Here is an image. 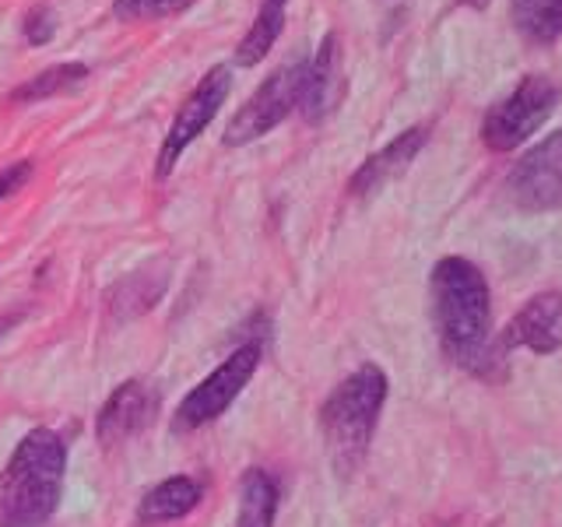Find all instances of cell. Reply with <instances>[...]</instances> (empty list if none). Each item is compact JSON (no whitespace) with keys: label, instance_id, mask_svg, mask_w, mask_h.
<instances>
[{"label":"cell","instance_id":"7c38bea8","mask_svg":"<svg viewBox=\"0 0 562 527\" xmlns=\"http://www.w3.org/2000/svg\"><path fill=\"white\" fill-rule=\"evenodd\" d=\"M426 141H429V127H408L404 134H397L391 145L380 148L376 155H369L366 162L356 169V176L348 180V193L366 198V193L386 187V183L394 180V176H401L404 169L415 162V155L426 148Z\"/></svg>","mask_w":562,"mask_h":527},{"label":"cell","instance_id":"9c48e42d","mask_svg":"<svg viewBox=\"0 0 562 527\" xmlns=\"http://www.w3.org/2000/svg\"><path fill=\"white\" fill-rule=\"evenodd\" d=\"M155 415H158V394L145 380L120 383L99 412V422H95L99 444H105V447L127 444V439L140 436L151 426Z\"/></svg>","mask_w":562,"mask_h":527},{"label":"cell","instance_id":"4fadbf2b","mask_svg":"<svg viewBox=\"0 0 562 527\" xmlns=\"http://www.w3.org/2000/svg\"><path fill=\"white\" fill-rule=\"evenodd\" d=\"M201 496H204V485L198 479H190V474H176V479L158 482L155 489H148L145 496H140L137 520L145 527L180 520L201 503Z\"/></svg>","mask_w":562,"mask_h":527},{"label":"cell","instance_id":"7a4b0ae2","mask_svg":"<svg viewBox=\"0 0 562 527\" xmlns=\"http://www.w3.org/2000/svg\"><path fill=\"white\" fill-rule=\"evenodd\" d=\"M67 447L53 429H32L0 471V527H46L64 492Z\"/></svg>","mask_w":562,"mask_h":527},{"label":"cell","instance_id":"ac0fdd59","mask_svg":"<svg viewBox=\"0 0 562 527\" xmlns=\"http://www.w3.org/2000/svg\"><path fill=\"white\" fill-rule=\"evenodd\" d=\"M190 4L193 0H113V14L120 22H145V18H166Z\"/></svg>","mask_w":562,"mask_h":527},{"label":"cell","instance_id":"2e32d148","mask_svg":"<svg viewBox=\"0 0 562 527\" xmlns=\"http://www.w3.org/2000/svg\"><path fill=\"white\" fill-rule=\"evenodd\" d=\"M514 25L527 43L552 46L562 35V0H509Z\"/></svg>","mask_w":562,"mask_h":527},{"label":"cell","instance_id":"e0dca14e","mask_svg":"<svg viewBox=\"0 0 562 527\" xmlns=\"http://www.w3.org/2000/svg\"><path fill=\"white\" fill-rule=\"evenodd\" d=\"M88 78V67L85 64H53L46 70H40L35 78H29L25 85H18L11 92V102H40L49 96H60L78 88Z\"/></svg>","mask_w":562,"mask_h":527},{"label":"cell","instance_id":"6da1fadb","mask_svg":"<svg viewBox=\"0 0 562 527\" xmlns=\"http://www.w3.org/2000/svg\"><path fill=\"white\" fill-rule=\"evenodd\" d=\"M432 321L443 356L468 373H482L492 359V295L479 264H471L468 257H443L436 264Z\"/></svg>","mask_w":562,"mask_h":527},{"label":"cell","instance_id":"30bf717a","mask_svg":"<svg viewBox=\"0 0 562 527\" xmlns=\"http://www.w3.org/2000/svg\"><path fill=\"white\" fill-rule=\"evenodd\" d=\"M503 348H527L538 356H552L562 348V289L538 292L506 324Z\"/></svg>","mask_w":562,"mask_h":527},{"label":"cell","instance_id":"5b68a950","mask_svg":"<svg viewBox=\"0 0 562 527\" xmlns=\"http://www.w3.org/2000/svg\"><path fill=\"white\" fill-rule=\"evenodd\" d=\"M257 366H260V345L257 341L239 345L215 373H207L180 401V408L172 415V433H193V429L207 426V422H215L228 404L246 391V383L254 380Z\"/></svg>","mask_w":562,"mask_h":527},{"label":"cell","instance_id":"3957f363","mask_svg":"<svg viewBox=\"0 0 562 527\" xmlns=\"http://www.w3.org/2000/svg\"><path fill=\"white\" fill-rule=\"evenodd\" d=\"M386 401V373L380 366L366 362L348 373L327 401L321 404V433L330 453V464L341 474L359 471L373 444L376 422Z\"/></svg>","mask_w":562,"mask_h":527},{"label":"cell","instance_id":"9a60e30c","mask_svg":"<svg viewBox=\"0 0 562 527\" xmlns=\"http://www.w3.org/2000/svg\"><path fill=\"white\" fill-rule=\"evenodd\" d=\"M285 4H289V0H260V11L254 18L250 32H246L243 43L236 46V64L239 67H254L271 53L281 29H285Z\"/></svg>","mask_w":562,"mask_h":527},{"label":"cell","instance_id":"ffe728a7","mask_svg":"<svg viewBox=\"0 0 562 527\" xmlns=\"http://www.w3.org/2000/svg\"><path fill=\"white\" fill-rule=\"evenodd\" d=\"M29 176H32V166L29 162H14L8 169H0V201L11 198V193L18 187H25L29 183Z\"/></svg>","mask_w":562,"mask_h":527},{"label":"cell","instance_id":"44dd1931","mask_svg":"<svg viewBox=\"0 0 562 527\" xmlns=\"http://www.w3.org/2000/svg\"><path fill=\"white\" fill-rule=\"evenodd\" d=\"M461 4H468V8H474V11H485L492 0H461Z\"/></svg>","mask_w":562,"mask_h":527},{"label":"cell","instance_id":"52a82bcc","mask_svg":"<svg viewBox=\"0 0 562 527\" xmlns=\"http://www.w3.org/2000/svg\"><path fill=\"white\" fill-rule=\"evenodd\" d=\"M228 88H233V78H228V67H211L207 75L198 81V88L187 96V102L180 105V113L172 116L169 123V134L162 141V152H158V162H155V176L166 180L172 172V166L180 162V155L204 134V127L215 113L225 105L228 99Z\"/></svg>","mask_w":562,"mask_h":527},{"label":"cell","instance_id":"8fae6325","mask_svg":"<svg viewBox=\"0 0 562 527\" xmlns=\"http://www.w3.org/2000/svg\"><path fill=\"white\" fill-rule=\"evenodd\" d=\"M341 99V53H338V35H324L316 57L306 64L303 88H299V113L306 123H321L334 113V105Z\"/></svg>","mask_w":562,"mask_h":527},{"label":"cell","instance_id":"5bb4252c","mask_svg":"<svg viewBox=\"0 0 562 527\" xmlns=\"http://www.w3.org/2000/svg\"><path fill=\"white\" fill-rule=\"evenodd\" d=\"M278 482L263 468H250L239 482V520L236 527H274Z\"/></svg>","mask_w":562,"mask_h":527},{"label":"cell","instance_id":"d6986e66","mask_svg":"<svg viewBox=\"0 0 562 527\" xmlns=\"http://www.w3.org/2000/svg\"><path fill=\"white\" fill-rule=\"evenodd\" d=\"M22 29H25V40H29L32 46L49 43V40H53V32H57V25H53V11H49L46 4H35V8L25 14Z\"/></svg>","mask_w":562,"mask_h":527},{"label":"cell","instance_id":"ba28073f","mask_svg":"<svg viewBox=\"0 0 562 527\" xmlns=\"http://www.w3.org/2000/svg\"><path fill=\"white\" fill-rule=\"evenodd\" d=\"M506 198L535 215L562 208V131L538 141L514 166L506 180Z\"/></svg>","mask_w":562,"mask_h":527},{"label":"cell","instance_id":"277c9868","mask_svg":"<svg viewBox=\"0 0 562 527\" xmlns=\"http://www.w3.org/2000/svg\"><path fill=\"white\" fill-rule=\"evenodd\" d=\"M555 102H559V88L552 78L527 75L514 92L488 110V116L482 123L485 145L492 152H514L517 145H524V141L541 127L544 120L552 116Z\"/></svg>","mask_w":562,"mask_h":527},{"label":"cell","instance_id":"8992f818","mask_svg":"<svg viewBox=\"0 0 562 527\" xmlns=\"http://www.w3.org/2000/svg\"><path fill=\"white\" fill-rule=\"evenodd\" d=\"M303 75H306L303 60L278 67L274 75L263 81L250 99H246L243 110L228 120V127L222 134L225 145L228 148L250 145V141L271 134L292 110H299V88H303Z\"/></svg>","mask_w":562,"mask_h":527}]
</instances>
